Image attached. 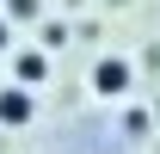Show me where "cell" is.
I'll return each instance as SVG.
<instances>
[{
	"label": "cell",
	"mask_w": 160,
	"mask_h": 154,
	"mask_svg": "<svg viewBox=\"0 0 160 154\" xmlns=\"http://www.w3.org/2000/svg\"><path fill=\"white\" fill-rule=\"evenodd\" d=\"M37 13H43V0H6V25H12V19H19V25H31Z\"/></svg>",
	"instance_id": "obj_4"
},
{
	"label": "cell",
	"mask_w": 160,
	"mask_h": 154,
	"mask_svg": "<svg viewBox=\"0 0 160 154\" xmlns=\"http://www.w3.org/2000/svg\"><path fill=\"white\" fill-rule=\"evenodd\" d=\"M31 111H37V105H31V86H0V123H6V130H25Z\"/></svg>",
	"instance_id": "obj_2"
},
{
	"label": "cell",
	"mask_w": 160,
	"mask_h": 154,
	"mask_svg": "<svg viewBox=\"0 0 160 154\" xmlns=\"http://www.w3.org/2000/svg\"><path fill=\"white\" fill-rule=\"evenodd\" d=\"M12 74H19V86H43L49 80V56L43 49H19L12 56Z\"/></svg>",
	"instance_id": "obj_3"
},
{
	"label": "cell",
	"mask_w": 160,
	"mask_h": 154,
	"mask_svg": "<svg viewBox=\"0 0 160 154\" xmlns=\"http://www.w3.org/2000/svg\"><path fill=\"white\" fill-rule=\"evenodd\" d=\"M62 43H68V25L49 19V25H43V49H62Z\"/></svg>",
	"instance_id": "obj_5"
},
{
	"label": "cell",
	"mask_w": 160,
	"mask_h": 154,
	"mask_svg": "<svg viewBox=\"0 0 160 154\" xmlns=\"http://www.w3.org/2000/svg\"><path fill=\"white\" fill-rule=\"evenodd\" d=\"M129 86H136V68L123 56H99L92 62V93L99 99H129Z\"/></svg>",
	"instance_id": "obj_1"
},
{
	"label": "cell",
	"mask_w": 160,
	"mask_h": 154,
	"mask_svg": "<svg viewBox=\"0 0 160 154\" xmlns=\"http://www.w3.org/2000/svg\"><path fill=\"white\" fill-rule=\"evenodd\" d=\"M6 43H12V25H6V19H0V49H6Z\"/></svg>",
	"instance_id": "obj_6"
}]
</instances>
